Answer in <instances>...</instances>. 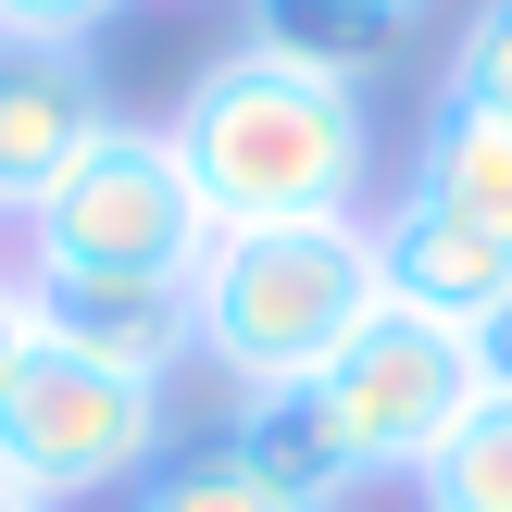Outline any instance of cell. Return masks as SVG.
<instances>
[{"mask_svg":"<svg viewBox=\"0 0 512 512\" xmlns=\"http://www.w3.org/2000/svg\"><path fill=\"white\" fill-rule=\"evenodd\" d=\"M100 125H113V100H100V63H88V50L0 38V213H25Z\"/></svg>","mask_w":512,"mask_h":512,"instance_id":"ba28073f","label":"cell"},{"mask_svg":"<svg viewBox=\"0 0 512 512\" xmlns=\"http://www.w3.org/2000/svg\"><path fill=\"white\" fill-rule=\"evenodd\" d=\"M125 0H0V38H38V50H88Z\"/></svg>","mask_w":512,"mask_h":512,"instance_id":"9a60e30c","label":"cell"},{"mask_svg":"<svg viewBox=\"0 0 512 512\" xmlns=\"http://www.w3.org/2000/svg\"><path fill=\"white\" fill-rule=\"evenodd\" d=\"M413 188L450 200L463 225H488V238L512 250V113L438 100V113H425V150H413Z\"/></svg>","mask_w":512,"mask_h":512,"instance_id":"30bf717a","label":"cell"},{"mask_svg":"<svg viewBox=\"0 0 512 512\" xmlns=\"http://www.w3.org/2000/svg\"><path fill=\"white\" fill-rule=\"evenodd\" d=\"M200 250H213V213H200L175 138L138 113H113L25 200V263H63V275H163V288H188Z\"/></svg>","mask_w":512,"mask_h":512,"instance_id":"3957f363","label":"cell"},{"mask_svg":"<svg viewBox=\"0 0 512 512\" xmlns=\"http://www.w3.org/2000/svg\"><path fill=\"white\" fill-rule=\"evenodd\" d=\"M375 250L363 225H225L188 275V350L225 375V400L313 388L375 313Z\"/></svg>","mask_w":512,"mask_h":512,"instance_id":"7a4b0ae2","label":"cell"},{"mask_svg":"<svg viewBox=\"0 0 512 512\" xmlns=\"http://www.w3.org/2000/svg\"><path fill=\"white\" fill-rule=\"evenodd\" d=\"M225 463H250L263 475L275 500L288 512H338L350 488H363V475H350V450H338V425H325V400L313 388H263V400H238V413H225Z\"/></svg>","mask_w":512,"mask_h":512,"instance_id":"9c48e42d","label":"cell"},{"mask_svg":"<svg viewBox=\"0 0 512 512\" xmlns=\"http://www.w3.org/2000/svg\"><path fill=\"white\" fill-rule=\"evenodd\" d=\"M413 512H512V400L500 388L413 463Z\"/></svg>","mask_w":512,"mask_h":512,"instance_id":"7c38bea8","label":"cell"},{"mask_svg":"<svg viewBox=\"0 0 512 512\" xmlns=\"http://www.w3.org/2000/svg\"><path fill=\"white\" fill-rule=\"evenodd\" d=\"M388 13H413V25H425V0H388Z\"/></svg>","mask_w":512,"mask_h":512,"instance_id":"d6986e66","label":"cell"},{"mask_svg":"<svg viewBox=\"0 0 512 512\" xmlns=\"http://www.w3.org/2000/svg\"><path fill=\"white\" fill-rule=\"evenodd\" d=\"M475 375H488V388L512 400V300H500V313H488V325H475Z\"/></svg>","mask_w":512,"mask_h":512,"instance_id":"e0dca14e","label":"cell"},{"mask_svg":"<svg viewBox=\"0 0 512 512\" xmlns=\"http://www.w3.org/2000/svg\"><path fill=\"white\" fill-rule=\"evenodd\" d=\"M25 350H38V313H25V275L0 263V388L25 375Z\"/></svg>","mask_w":512,"mask_h":512,"instance_id":"2e32d148","label":"cell"},{"mask_svg":"<svg viewBox=\"0 0 512 512\" xmlns=\"http://www.w3.org/2000/svg\"><path fill=\"white\" fill-rule=\"evenodd\" d=\"M175 163H188L200 213L225 225H363V175H375V125L363 88L313 63H275V50H213V63L175 88L163 113Z\"/></svg>","mask_w":512,"mask_h":512,"instance_id":"6da1fadb","label":"cell"},{"mask_svg":"<svg viewBox=\"0 0 512 512\" xmlns=\"http://www.w3.org/2000/svg\"><path fill=\"white\" fill-rule=\"evenodd\" d=\"M313 400H325V425H338V450H350L363 488L375 475L413 488V463L488 400V375H475L463 325H425V313H400V300H375V313L350 325V350L313 375Z\"/></svg>","mask_w":512,"mask_h":512,"instance_id":"5b68a950","label":"cell"},{"mask_svg":"<svg viewBox=\"0 0 512 512\" xmlns=\"http://www.w3.org/2000/svg\"><path fill=\"white\" fill-rule=\"evenodd\" d=\"M0 512H38V500H25V488H13V475H0Z\"/></svg>","mask_w":512,"mask_h":512,"instance_id":"ac0fdd59","label":"cell"},{"mask_svg":"<svg viewBox=\"0 0 512 512\" xmlns=\"http://www.w3.org/2000/svg\"><path fill=\"white\" fill-rule=\"evenodd\" d=\"M25 275V313H38V350H75L100 375H138V388H175L188 350V288L163 275H63V263H13Z\"/></svg>","mask_w":512,"mask_h":512,"instance_id":"8992f818","label":"cell"},{"mask_svg":"<svg viewBox=\"0 0 512 512\" xmlns=\"http://www.w3.org/2000/svg\"><path fill=\"white\" fill-rule=\"evenodd\" d=\"M400 38H413V13H388V0H250V50L313 63L338 88H363V63H388Z\"/></svg>","mask_w":512,"mask_h":512,"instance_id":"8fae6325","label":"cell"},{"mask_svg":"<svg viewBox=\"0 0 512 512\" xmlns=\"http://www.w3.org/2000/svg\"><path fill=\"white\" fill-rule=\"evenodd\" d=\"M125 512H288V500H275L250 463H225V450H188V463H150V488Z\"/></svg>","mask_w":512,"mask_h":512,"instance_id":"4fadbf2b","label":"cell"},{"mask_svg":"<svg viewBox=\"0 0 512 512\" xmlns=\"http://www.w3.org/2000/svg\"><path fill=\"white\" fill-rule=\"evenodd\" d=\"M163 438H175V400L138 388V375L75 363V350H25V375L0 388V475L38 512H75L100 488H150Z\"/></svg>","mask_w":512,"mask_h":512,"instance_id":"277c9868","label":"cell"},{"mask_svg":"<svg viewBox=\"0 0 512 512\" xmlns=\"http://www.w3.org/2000/svg\"><path fill=\"white\" fill-rule=\"evenodd\" d=\"M438 100H475V113H512V0H475L463 38H450V88Z\"/></svg>","mask_w":512,"mask_h":512,"instance_id":"5bb4252c","label":"cell"},{"mask_svg":"<svg viewBox=\"0 0 512 512\" xmlns=\"http://www.w3.org/2000/svg\"><path fill=\"white\" fill-rule=\"evenodd\" d=\"M363 250H375V288H388L400 313L463 325V338L512 300V250L488 238V225H463L450 200H425V188H400L388 213H363Z\"/></svg>","mask_w":512,"mask_h":512,"instance_id":"52a82bcc","label":"cell"}]
</instances>
